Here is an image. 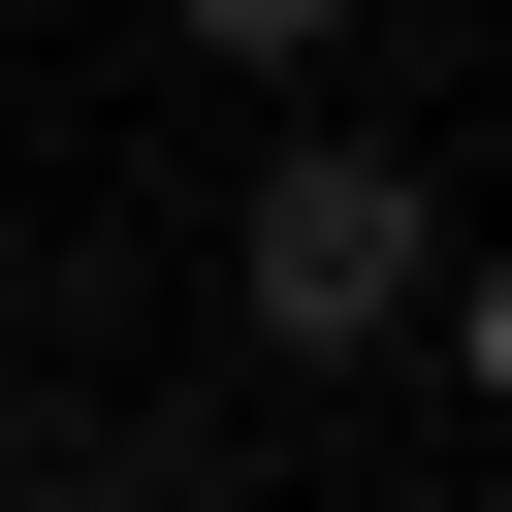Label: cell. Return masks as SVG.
I'll return each mask as SVG.
<instances>
[{
	"label": "cell",
	"instance_id": "1",
	"mask_svg": "<svg viewBox=\"0 0 512 512\" xmlns=\"http://www.w3.org/2000/svg\"><path fill=\"white\" fill-rule=\"evenodd\" d=\"M416 288H448V160H384V128H288V160L224 192V320H256L288 384L416 352Z\"/></svg>",
	"mask_w": 512,
	"mask_h": 512
},
{
	"label": "cell",
	"instance_id": "2",
	"mask_svg": "<svg viewBox=\"0 0 512 512\" xmlns=\"http://www.w3.org/2000/svg\"><path fill=\"white\" fill-rule=\"evenodd\" d=\"M160 32H192V64H224V96H320V64H352V32H384V0H160Z\"/></svg>",
	"mask_w": 512,
	"mask_h": 512
},
{
	"label": "cell",
	"instance_id": "3",
	"mask_svg": "<svg viewBox=\"0 0 512 512\" xmlns=\"http://www.w3.org/2000/svg\"><path fill=\"white\" fill-rule=\"evenodd\" d=\"M64 512H256V480H224L192 416H96V448H64Z\"/></svg>",
	"mask_w": 512,
	"mask_h": 512
},
{
	"label": "cell",
	"instance_id": "4",
	"mask_svg": "<svg viewBox=\"0 0 512 512\" xmlns=\"http://www.w3.org/2000/svg\"><path fill=\"white\" fill-rule=\"evenodd\" d=\"M416 352H448V384L512 416V224H448V288H416Z\"/></svg>",
	"mask_w": 512,
	"mask_h": 512
}]
</instances>
